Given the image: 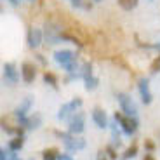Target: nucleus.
<instances>
[{
    "label": "nucleus",
    "instance_id": "nucleus-29",
    "mask_svg": "<svg viewBox=\"0 0 160 160\" xmlns=\"http://www.w3.org/2000/svg\"><path fill=\"white\" fill-rule=\"evenodd\" d=\"M19 2H21V0H11L12 5H19Z\"/></svg>",
    "mask_w": 160,
    "mask_h": 160
},
{
    "label": "nucleus",
    "instance_id": "nucleus-15",
    "mask_svg": "<svg viewBox=\"0 0 160 160\" xmlns=\"http://www.w3.org/2000/svg\"><path fill=\"white\" fill-rule=\"evenodd\" d=\"M23 125L26 129H37L40 125V115H33V117H26V120L23 122Z\"/></svg>",
    "mask_w": 160,
    "mask_h": 160
},
{
    "label": "nucleus",
    "instance_id": "nucleus-6",
    "mask_svg": "<svg viewBox=\"0 0 160 160\" xmlns=\"http://www.w3.org/2000/svg\"><path fill=\"white\" fill-rule=\"evenodd\" d=\"M54 61H56L58 64H61V66H70V64H73L77 61V56H75V52H72V51H58V52H54Z\"/></svg>",
    "mask_w": 160,
    "mask_h": 160
},
{
    "label": "nucleus",
    "instance_id": "nucleus-25",
    "mask_svg": "<svg viewBox=\"0 0 160 160\" xmlns=\"http://www.w3.org/2000/svg\"><path fill=\"white\" fill-rule=\"evenodd\" d=\"M58 160H73L72 155H66V153H61L59 157H58Z\"/></svg>",
    "mask_w": 160,
    "mask_h": 160
},
{
    "label": "nucleus",
    "instance_id": "nucleus-4",
    "mask_svg": "<svg viewBox=\"0 0 160 160\" xmlns=\"http://www.w3.org/2000/svg\"><path fill=\"white\" fill-rule=\"evenodd\" d=\"M80 106H82V99H80V98H75V99H72L70 103H64L63 106L59 108V112H58V118L59 120L68 118V117L73 115Z\"/></svg>",
    "mask_w": 160,
    "mask_h": 160
},
{
    "label": "nucleus",
    "instance_id": "nucleus-28",
    "mask_svg": "<svg viewBox=\"0 0 160 160\" xmlns=\"http://www.w3.org/2000/svg\"><path fill=\"white\" fill-rule=\"evenodd\" d=\"M143 160H155V157H153V155H144Z\"/></svg>",
    "mask_w": 160,
    "mask_h": 160
},
{
    "label": "nucleus",
    "instance_id": "nucleus-19",
    "mask_svg": "<svg viewBox=\"0 0 160 160\" xmlns=\"http://www.w3.org/2000/svg\"><path fill=\"white\" fill-rule=\"evenodd\" d=\"M18 157H16V153L12 152L11 148H2L0 150V160H16Z\"/></svg>",
    "mask_w": 160,
    "mask_h": 160
},
{
    "label": "nucleus",
    "instance_id": "nucleus-3",
    "mask_svg": "<svg viewBox=\"0 0 160 160\" xmlns=\"http://www.w3.org/2000/svg\"><path fill=\"white\" fill-rule=\"evenodd\" d=\"M58 136L63 139L64 146L70 150V152H77V150L85 148V141L82 138H75L73 134H63V132H58Z\"/></svg>",
    "mask_w": 160,
    "mask_h": 160
},
{
    "label": "nucleus",
    "instance_id": "nucleus-18",
    "mask_svg": "<svg viewBox=\"0 0 160 160\" xmlns=\"http://www.w3.org/2000/svg\"><path fill=\"white\" fill-rule=\"evenodd\" d=\"M138 2H139V0H118V5L124 9V11H132V9L138 5Z\"/></svg>",
    "mask_w": 160,
    "mask_h": 160
},
{
    "label": "nucleus",
    "instance_id": "nucleus-9",
    "mask_svg": "<svg viewBox=\"0 0 160 160\" xmlns=\"http://www.w3.org/2000/svg\"><path fill=\"white\" fill-rule=\"evenodd\" d=\"M21 77H23V80L26 82V84H32L33 80H35V77H37L35 64L30 63V61H24V63L21 64Z\"/></svg>",
    "mask_w": 160,
    "mask_h": 160
},
{
    "label": "nucleus",
    "instance_id": "nucleus-24",
    "mask_svg": "<svg viewBox=\"0 0 160 160\" xmlns=\"http://www.w3.org/2000/svg\"><path fill=\"white\" fill-rule=\"evenodd\" d=\"M106 152H108V157H110L112 160H115V158H117V153L113 152V148H112V146H108V148H106Z\"/></svg>",
    "mask_w": 160,
    "mask_h": 160
},
{
    "label": "nucleus",
    "instance_id": "nucleus-22",
    "mask_svg": "<svg viewBox=\"0 0 160 160\" xmlns=\"http://www.w3.org/2000/svg\"><path fill=\"white\" fill-rule=\"evenodd\" d=\"M112 136H113V143L118 146L120 144V134H118V129H117V120L112 124Z\"/></svg>",
    "mask_w": 160,
    "mask_h": 160
},
{
    "label": "nucleus",
    "instance_id": "nucleus-33",
    "mask_svg": "<svg viewBox=\"0 0 160 160\" xmlns=\"http://www.w3.org/2000/svg\"><path fill=\"white\" fill-rule=\"evenodd\" d=\"M30 2H35V0H30Z\"/></svg>",
    "mask_w": 160,
    "mask_h": 160
},
{
    "label": "nucleus",
    "instance_id": "nucleus-1",
    "mask_svg": "<svg viewBox=\"0 0 160 160\" xmlns=\"http://www.w3.org/2000/svg\"><path fill=\"white\" fill-rule=\"evenodd\" d=\"M115 120L120 124V127H122V131L127 134V136H132L134 132H136L138 129V120L134 118V117H129V115H122L120 112L115 113Z\"/></svg>",
    "mask_w": 160,
    "mask_h": 160
},
{
    "label": "nucleus",
    "instance_id": "nucleus-16",
    "mask_svg": "<svg viewBox=\"0 0 160 160\" xmlns=\"http://www.w3.org/2000/svg\"><path fill=\"white\" fill-rule=\"evenodd\" d=\"M23 144H24V139L23 138H14V139L9 141V148L12 150V152H19L21 148H23Z\"/></svg>",
    "mask_w": 160,
    "mask_h": 160
},
{
    "label": "nucleus",
    "instance_id": "nucleus-30",
    "mask_svg": "<svg viewBox=\"0 0 160 160\" xmlns=\"http://www.w3.org/2000/svg\"><path fill=\"white\" fill-rule=\"evenodd\" d=\"M98 160H106V158H104V155H99V157H98Z\"/></svg>",
    "mask_w": 160,
    "mask_h": 160
},
{
    "label": "nucleus",
    "instance_id": "nucleus-32",
    "mask_svg": "<svg viewBox=\"0 0 160 160\" xmlns=\"http://www.w3.org/2000/svg\"><path fill=\"white\" fill-rule=\"evenodd\" d=\"M16 160H21V158H19V157H18V158H16Z\"/></svg>",
    "mask_w": 160,
    "mask_h": 160
},
{
    "label": "nucleus",
    "instance_id": "nucleus-13",
    "mask_svg": "<svg viewBox=\"0 0 160 160\" xmlns=\"http://www.w3.org/2000/svg\"><path fill=\"white\" fill-rule=\"evenodd\" d=\"M138 89H139V94H141V99H143L144 104H150L152 103V92H150V84L146 78H141L139 84H138Z\"/></svg>",
    "mask_w": 160,
    "mask_h": 160
},
{
    "label": "nucleus",
    "instance_id": "nucleus-12",
    "mask_svg": "<svg viewBox=\"0 0 160 160\" xmlns=\"http://www.w3.org/2000/svg\"><path fill=\"white\" fill-rule=\"evenodd\" d=\"M45 38H47L49 44H58L63 38V33H61V30L58 26L49 24V26H45Z\"/></svg>",
    "mask_w": 160,
    "mask_h": 160
},
{
    "label": "nucleus",
    "instance_id": "nucleus-23",
    "mask_svg": "<svg viewBox=\"0 0 160 160\" xmlns=\"http://www.w3.org/2000/svg\"><path fill=\"white\" fill-rule=\"evenodd\" d=\"M150 70H152V72H160V56L152 63V68H150Z\"/></svg>",
    "mask_w": 160,
    "mask_h": 160
},
{
    "label": "nucleus",
    "instance_id": "nucleus-14",
    "mask_svg": "<svg viewBox=\"0 0 160 160\" xmlns=\"http://www.w3.org/2000/svg\"><path fill=\"white\" fill-rule=\"evenodd\" d=\"M92 120H94V124H96L99 129L108 127V118H106V113H104L101 108H94V110H92Z\"/></svg>",
    "mask_w": 160,
    "mask_h": 160
},
{
    "label": "nucleus",
    "instance_id": "nucleus-8",
    "mask_svg": "<svg viewBox=\"0 0 160 160\" xmlns=\"http://www.w3.org/2000/svg\"><path fill=\"white\" fill-rule=\"evenodd\" d=\"M26 42H28L30 49H38L40 44H42V32L37 26H32L28 30V37H26Z\"/></svg>",
    "mask_w": 160,
    "mask_h": 160
},
{
    "label": "nucleus",
    "instance_id": "nucleus-27",
    "mask_svg": "<svg viewBox=\"0 0 160 160\" xmlns=\"http://www.w3.org/2000/svg\"><path fill=\"white\" fill-rule=\"evenodd\" d=\"M146 148H148V150H153L155 146H153V143H152V141H146Z\"/></svg>",
    "mask_w": 160,
    "mask_h": 160
},
{
    "label": "nucleus",
    "instance_id": "nucleus-34",
    "mask_svg": "<svg viewBox=\"0 0 160 160\" xmlns=\"http://www.w3.org/2000/svg\"><path fill=\"white\" fill-rule=\"evenodd\" d=\"M96 2H101V0H96Z\"/></svg>",
    "mask_w": 160,
    "mask_h": 160
},
{
    "label": "nucleus",
    "instance_id": "nucleus-7",
    "mask_svg": "<svg viewBox=\"0 0 160 160\" xmlns=\"http://www.w3.org/2000/svg\"><path fill=\"white\" fill-rule=\"evenodd\" d=\"M82 77H84V82H85V89L87 91H92V89H96L98 84H99V80L96 77L92 75V66L89 63L84 64V68H82Z\"/></svg>",
    "mask_w": 160,
    "mask_h": 160
},
{
    "label": "nucleus",
    "instance_id": "nucleus-11",
    "mask_svg": "<svg viewBox=\"0 0 160 160\" xmlns=\"http://www.w3.org/2000/svg\"><path fill=\"white\" fill-rule=\"evenodd\" d=\"M32 104H33V98H24L23 103L19 104L16 108V112H14V115L19 118V122L23 124L24 120H26V113L30 112V108H32Z\"/></svg>",
    "mask_w": 160,
    "mask_h": 160
},
{
    "label": "nucleus",
    "instance_id": "nucleus-5",
    "mask_svg": "<svg viewBox=\"0 0 160 160\" xmlns=\"http://www.w3.org/2000/svg\"><path fill=\"white\" fill-rule=\"evenodd\" d=\"M84 129H85V117H84V113H75V115L70 118V124H68L70 134H73V136L82 134Z\"/></svg>",
    "mask_w": 160,
    "mask_h": 160
},
{
    "label": "nucleus",
    "instance_id": "nucleus-20",
    "mask_svg": "<svg viewBox=\"0 0 160 160\" xmlns=\"http://www.w3.org/2000/svg\"><path fill=\"white\" fill-rule=\"evenodd\" d=\"M44 82L49 84V85H56L58 84V77L54 75V73H51V72H45L44 73Z\"/></svg>",
    "mask_w": 160,
    "mask_h": 160
},
{
    "label": "nucleus",
    "instance_id": "nucleus-17",
    "mask_svg": "<svg viewBox=\"0 0 160 160\" xmlns=\"http://www.w3.org/2000/svg\"><path fill=\"white\" fill-rule=\"evenodd\" d=\"M58 157H59V153H58L56 148H47L42 152V158L44 160H58Z\"/></svg>",
    "mask_w": 160,
    "mask_h": 160
},
{
    "label": "nucleus",
    "instance_id": "nucleus-2",
    "mask_svg": "<svg viewBox=\"0 0 160 160\" xmlns=\"http://www.w3.org/2000/svg\"><path fill=\"white\" fill-rule=\"evenodd\" d=\"M117 101H118L120 108H122V112H124L125 115L136 117L138 108H136V104H134V101H132L131 96H127V94H124V92H118V94H117Z\"/></svg>",
    "mask_w": 160,
    "mask_h": 160
},
{
    "label": "nucleus",
    "instance_id": "nucleus-31",
    "mask_svg": "<svg viewBox=\"0 0 160 160\" xmlns=\"http://www.w3.org/2000/svg\"><path fill=\"white\" fill-rule=\"evenodd\" d=\"M157 47H158V49H160V44H157Z\"/></svg>",
    "mask_w": 160,
    "mask_h": 160
},
{
    "label": "nucleus",
    "instance_id": "nucleus-21",
    "mask_svg": "<svg viewBox=\"0 0 160 160\" xmlns=\"http://www.w3.org/2000/svg\"><path fill=\"white\" fill-rule=\"evenodd\" d=\"M136 153H138V146H136V144H132V146H129V148L125 150V153H124L122 158H124V160L132 158V157H136Z\"/></svg>",
    "mask_w": 160,
    "mask_h": 160
},
{
    "label": "nucleus",
    "instance_id": "nucleus-10",
    "mask_svg": "<svg viewBox=\"0 0 160 160\" xmlns=\"http://www.w3.org/2000/svg\"><path fill=\"white\" fill-rule=\"evenodd\" d=\"M4 78H5V82H9L11 85L18 84V80H19V73H18L16 64H14V63H5L4 64Z\"/></svg>",
    "mask_w": 160,
    "mask_h": 160
},
{
    "label": "nucleus",
    "instance_id": "nucleus-26",
    "mask_svg": "<svg viewBox=\"0 0 160 160\" xmlns=\"http://www.w3.org/2000/svg\"><path fill=\"white\" fill-rule=\"evenodd\" d=\"M72 5L73 7H80L82 5V0H72Z\"/></svg>",
    "mask_w": 160,
    "mask_h": 160
}]
</instances>
